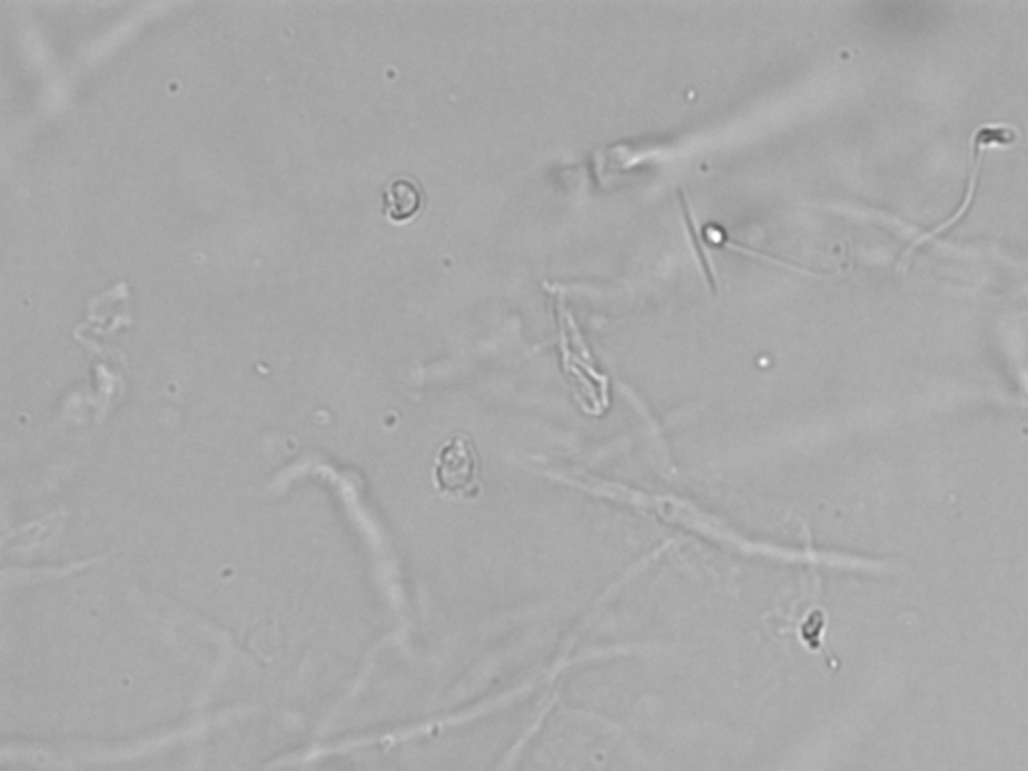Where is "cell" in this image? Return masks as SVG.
<instances>
[{"label":"cell","instance_id":"6da1fadb","mask_svg":"<svg viewBox=\"0 0 1028 771\" xmlns=\"http://www.w3.org/2000/svg\"><path fill=\"white\" fill-rule=\"evenodd\" d=\"M434 481L453 498H474L483 491L481 456L468 434H454L441 446L434 463Z\"/></svg>","mask_w":1028,"mask_h":771},{"label":"cell","instance_id":"7a4b0ae2","mask_svg":"<svg viewBox=\"0 0 1028 771\" xmlns=\"http://www.w3.org/2000/svg\"><path fill=\"white\" fill-rule=\"evenodd\" d=\"M1018 139L1017 129L1010 127V125H982L978 127L975 135H972V165H970V176H968V186L967 194L962 197V204L957 207V211L952 216L945 219L940 226H936L935 229L926 231L925 236L918 237L915 244H910L905 254H902V261H908L910 259V254H915L916 249L920 246H925L926 241L935 239V237L940 236L942 231H947L948 227L955 226L957 221H960L962 217L967 216L968 209L975 204V197H977V184L978 176H980V167H982V154L987 151L988 147H1010L1015 145V141Z\"/></svg>","mask_w":1028,"mask_h":771},{"label":"cell","instance_id":"3957f363","mask_svg":"<svg viewBox=\"0 0 1028 771\" xmlns=\"http://www.w3.org/2000/svg\"><path fill=\"white\" fill-rule=\"evenodd\" d=\"M424 189L416 179L398 176L384 187V214L394 224L408 221L418 216L424 207Z\"/></svg>","mask_w":1028,"mask_h":771},{"label":"cell","instance_id":"277c9868","mask_svg":"<svg viewBox=\"0 0 1028 771\" xmlns=\"http://www.w3.org/2000/svg\"><path fill=\"white\" fill-rule=\"evenodd\" d=\"M678 196L679 201H681V209H683V217H685V221H688V231H690L691 239H693V244H695V251H698V256H700L701 266H703V269H705V278H708V281H710L711 289H713V291H718V281H715V276H713V269H711L708 257H705L703 249H701L698 229H695V226H693L690 207H688V204H685V201H688V199H685V194L679 189Z\"/></svg>","mask_w":1028,"mask_h":771}]
</instances>
